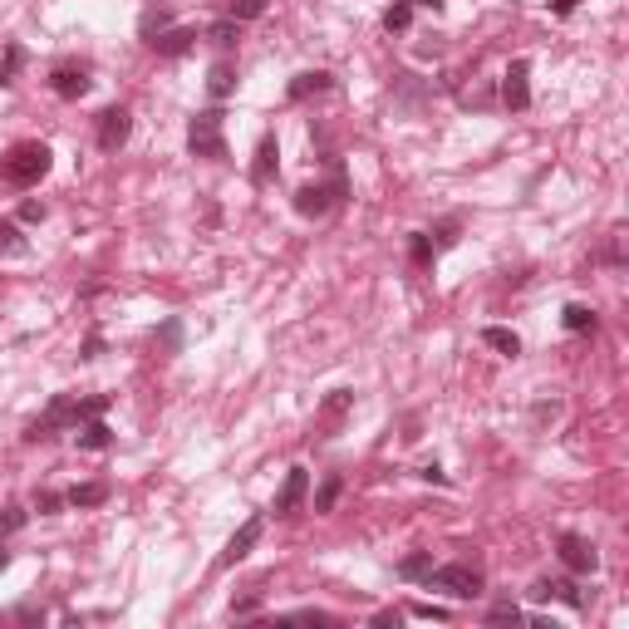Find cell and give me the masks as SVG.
Listing matches in <instances>:
<instances>
[{"label":"cell","mask_w":629,"mask_h":629,"mask_svg":"<svg viewBox=\"0 0 629 629\" xmlns=\"http://www.w3.org/2000/svg\"><path fill=\"white\" fill-rule=\"evenodd\" d=\"M104 408H108L104 394H94V398H69V394H59V398H50V408H44V413L35 418L30 428H25V443H50V437H59V433H69V428H79V423H89V418H98Z\"/></svg>","instance_id":"1"},{"label":"cell","mask_w":629,"mask_h":629,"mask_svg":"<svg viewBox=\"0 0 629 629\" xmlns=\"http://www.w3.org/2000/svg\"><path fill=\"white\" fill-rule=\"evenodd\" d=\"M50 168H54V153L44 148V143H15V148L0 158V177L11 182V187H35Z\"/></svg>","instance_id":"2"},{"label":"cell","mask_w":629,"mask_h":629,"mask_svg":"<svg viewBox=\"0 0 629 629\" xmlns=\"http://www.w3.org/2000/svg\"><path fill=\"white\" fill-rule=\"evenodd\" d=\"M344 197H350V177H344V168L334 162L325 182H305V187L295 193V212H300V216H315V222H320V216H330L334 207L344 202Z\"/></svg>","instance_id":"3"},{"label":"cell","mask_w":629,"mask_h":629,"mask_svg":"<svg viewBox=\"0 0 629 629\" xmlns=\"http://www.w3.org/2000/svg\"><path fill=\"white\" fill-rule=\"evenodd\" d=\"M222 123H226L222 108H202V114L187 123V153H193V158H207V162H222L226 158Z\"/></svg>","instance_id":"4"},{"label":"cell","mask_w":629,"mask_h":629,"mask_svg":"<svg viewBox=\"0 0 629 629\" xmlns=\"http://www.w3.org/2000/svg\"><path fill=\"white\" fill-rule=\"evenodd\" d=\"M428 590H443V595H452V600H477L482 595V570L477 565H433L428 570Z\"/></svg>","instance_id":"5"},{"label":"cell","mask_w":629,"mask_h":629,"mask_svg":"<svg viewBox=\"0 0 629 629\" xmlns=\"http://www.w3.org/2000/svg\"><path fill=\"white\" fill-rule=\"evenodd\" d=\"M555 555H561V565L570 570V576H595V570H600V551H595L590 536L561 531V536H555Z\"/></svg>","instance_id":"6"},{"label":"cell","mask_w":629,"mask_h":629,"mask_svg":"<svg viewBox=\"0 0 629 629\" xmlns=\"http://www.w3.org/2000/svg\"><path fill=\"white\" fill-rule=\"evenodd\" d=\"M129 133H133V114L123 104H114V108H104V114H98L94 138H98V148H104V153H118L123 143H129Z\"/></svg>","instance_id":"7"},{"label":"cell","mask_w":629,"mask_h":629,"mask_svg":"<svg viewBox=\"0 0 629 629\" xmlns=\"http://www.w3.org/2000/svg\"><path fill=\"white\" fill-rule=\"evenodd\" d=\"M501 104L512 108V114L531 108V65L526 59H512V69L501 75Z\"/></svg>","instance_id":"8"},{"label":"cell","mask_w":629,"mask_h":629,"mask_svg":"<svg viewBox=\"0 0 629 629\" xmlns=\"http://www.w3.org/2000/svg\"><path fill=\"white\" fill-rule=\"evenodd\" d=\"M261 531H266V522H261V516H246V522L232 531L226 551L216 555V570H226V565H236V561H246V555H251V546L261 541Z\"/></svg>","instance_id":"9"},{"label":"cell","mask_w":629,"mask_h":629,"mask_svg":"<svg viewBox=\"0 0 629 629\" xmlns=\"http://www.w3.org/2000/svg\"><path fill=\"white\" fill-rule=\"evenodd\" d=\"M320 94H334V75H330V69H305V75H295L286 84L290 104H310V98H320Z\"/></svg>","instance_id":"10"},{"label":"cell","mask_w":629,"mask_h":629,"mask_svg":"<svg viewBox=\"0 0 629 629\" xmlns=\"http://www.w3.org/2000/svg\"><path fill=\"white\" fill-rule=\"evenodd\" d=\"M305 491H310V472L305 468H290L286 482H280V491H276V507H271V512H276V516H295L300 501H305Z\"/></svg>","instance_id":"11"},{"label":"cell","mask_w":629,"mask_h":629,"mask_svg":"<svg viewBox=\"0 0 629 629\" xmlns=\"http://www.w3.org/2000/svg\"><path fill=\"white\" fill-rule=\"evenodd\" d=\"M89 84H94V79H89V69L84 65H59L50 75V89L59 98H65V104H75V98H84L89 94Z\"/></svg>","instance_id":"12"},{"label":"cell","mask_w":629,"mask_h":629,"mask_svg":"<svg viewBox=\"0 0 629 629\" xmlns=\"http://www.w3.org/2000/svg\"><path fill=\"white\" fill-rule=\"evenodd\" d=\"M280 172V143L276 133H266V138L256 143V162H251V187H271V177Z\"/></svg>","instance_id":"13"},{"label":"cell","mask_w":629,"mask_h":629,"mask_svg":"<svg viewBox=\"0 0 629 629\" xmlns=\"http://www.w3.org/2000/svg\"><path fill=\"white\" fill-rule=\"evenodd\" d=\"M193 44H197V30H193V25H172V30H162L158 40H153V50H158V59H182Z\"/></svg>","instance_id":"14"},{"label":"cell","mask_w":629,"mask_h":629,"mask_svg":"<svg viewBox=\"0 0 629 629\" xmlns=\"http://www.w3.org/2000/svg\"><path fill=\"white\" fill-rule=\"evenodd\" d=\"M350 408H354V389H334V394L325 398V408H320V428H325L320 437H330V428H340V418L350 413Z\"/></svg>","instance_id":"15"},{"label":"cell","mask_w":629,"mask_h":629,"mask_svg":"<svg viewBox=\"0 0 629 629\" xmlns=\"http://www.w3.org/2000/svg\"><path fill=\"white\" fill-rule=\"evenodd\" d=\"M207 94H212L216 104L236 94V65H232V59H216V65H212V75H207Z\"/></svg>","instance_id":"16"},{"label":"cell","mask_w":629,"mask_h":629,"mask_svg":"<svg viewBox=\"0 0 629 629\" xmlns=\"http://www.w3.org/2000/svg\"><path fill=\"white\" fill-rule=\"evenodd\" d=\"M162 30H172V11H168V5H148V11L138 15V40L153 44Z\"/></svg>","instance_id":"17"},{"label":"cell","mask_w":629,"mask_h":629,"mask_svg":"<svg viewBox=\"0 0 629 629\" xmlns=\"http://www.w3.org/2000/svg\"><path fill=\"white\" fill-rule=\"evenodd\" d=\"M207 40H212L216 44V50H236V40H241V25H236L232 20V15H222V20H212V25H207Z\"/></svg>","instance_id":"18"},{"label":"cell","mask_w":629,"mask_h":629,"mask_svg":"<svg viewBox=\"0 0 629 629\" xmlns=\"http://www.w3.org/2000/svg\"><path fill=\"white\" fill-rule=\"evenodd\" d=\"M108 491H114L108 482H84V487L65 491V501H69V507H104V501H108Z\"/></svg>","instance_id":"19"},{"label":"cell","mask_w":629,"mask_h":629,"mask_svg":"<svg viewBox=\"0 0 629 629\" xmlns=\"http://www.w3.org/2000/svg\"><path fill=\"white\" fill-rule=\"evenodd\" d=\"M20 69H25V44L11 40L5 44V59H0V89H11L15 79H20Z\"/></svg>","instance_id":"20"},{"label":"cell","mask_w":629,"mask_h":629,"mask_svg":"<svg viewBox=\"0 0 629 629\" xmlns=\"http://www.w3.org/2000/svg\"><path fill=\"white\" fill-rule=\"evenodd\" d=\"M108 443H114V433H108V423H98V418H89V423H79V448H89V452H104Z\"/></svg>","instance_id":"21"},{"label":"cell","mask_w":629,"mask_h":629,"mask_svg":"<svg viewBox=\"0 0 629 629\" xmlns=\"http://www.w3.org/2000/svg\"><path fill=\"white\" fill-rule=\"evenodd\" d=\"M482 344H491V350L507 354V359H516V354H522V340H516L512 330H501V325H487V330H482Z\"/></svg>","instance_id":"22"},{"label":"cell","mask_w":629,"mask_h":629,"mask_svg":"<svg viewBox=\"0 0 629 629\" xmlns=\"http://www.w3.org/2000/svg\"><path fill=\"white\" fill-rule=\"evenodd\" d=\"M561 325L570 334H590V330H595V310H590V305H565L561 310Z\"/></svg>","instance_id":"23"},{"label":"cell","mask_w":629,"mask_h":629,"mask_svg":"<svg viewBox=\"0 0 629 629\" xmlns=\"http://www.w3.org/2000/svg\"><path fill=\"white\" fill-rule=\"evenodd\" d=\"M340 491H344V477H340V472H330V477L320 482V491H315V512L330 516V512H334V501H340Z\"/></svg>","instance_id":"24"},{"label":"cell","mask_w":629,"mask_h":629,"mask_svg":"<svg viewBox=\"0 0 629 629\" xmlns=\"http://www.w3.org/2000/svg\"><path fill=\"white\" fill-rule=\"evenodd\" d=\"M25 246H30V241L20 236V226L0 216V256H25Z\"/></svg>","instance_id":"25"},{"label":"cell","mask_w":629,"mask_h":629,"mask_svg":"<svg viewBox=\"0 0 629 629\" xmlns=\"http://www.w3.org/2000/svg\"><path fill=\"white\" fill-rule=\"evenodd\" d=\"M428 570H433V551H413V555L398 561V576H404V580H423Z\"/></svg>","instance_id":"26"},{"label":"cell","mask_w":629,"mask_h":629,"mask_svg":"<svg viewBox=\"0 0 629 629\" xmlns=\"http://www.w3.org/2000/svg\"><path fill=\"white\" fill-rule=\"evenodd\" d=\"M408 25H413V5H408V0H394L384 11V30L398 35V30H408Z\"/></svg>","instance_id":"27"},{"label":"cell","mask_w":629,"mask_h":629,"mask_svg":"<svg viewBox=\"0 0 629 629\" xmlns=\"http://www.w3.org/2000/svg\"><path fill=\"white\" fill-rule=\"evenodd\" d=\"M226 15H232L236 25H241V20H261V15H266V0H226Z\"/></svg>","instance_id":"28"},{"label":"cell","mask_w":629,"mask_h":629,"mask_svg":"<svg viewBox=\"0 0 629 629\" xmlns=\"http://www.w3.org/2000/svg\"><path fill=\"white\" fill-rule=\"evenodd\" d=\"M551 600H561V605H570V609H586V595H580L576 580H551Z\"/></svg>","instance_id":"29"},{"label":"cell","mask_w":629,"mask_h":629,"mask_svg":"<svg viewBox=\"0 0 629 629\" xmlns=\"http://www.w3.org/2000/svg\"><path fill=\"white\" fill-rule=\"evenodd\" d=\"M65 507H69V501L59 497V491H35V512H40V516H59Z\"/></svg>","instance_id":"30"},{"label":"cell","mask_w":629,"mask_h":629,"mask_svg":"<svg viewBox=\"0 0 629 629\" xmlns=\"http://www.w3.org/2000/svg\"><path fill=\"white\" fill-rule=\"evenodd\" d=\"M433 251H437V246H433V236H428V232H418V236H413V261H418V266H428V261H433Z\"/></svg>","instance_id":"31"},{"label":"cell","mask_w":629,"mask_h":629,"mask_svg":"<svg viewBox=\"0 0 629 629\" xmlns=\"http://www.w3.org/2000/svg\"><path fill=\"white\" fill-rule=\"evenodd\" d=\"M177 344H182V325H177V320H168V325H162V350L177 354Z\"/></svg>","instance_id":"32"},{"label":"cell","mask_w":629,"mask_h":629,"mask_svg":"<svg viewBox=\"0 0 629 629\" xmlns=\"http://www.w3.org/2000/svg\"><path fill=\"white\" fill-rule=\"evenodd\" d=\"M428 236H437V246H452V241H458V222H437Z\"/></svg>","instance_id":"33"},{"label":"cell","mask_w":629,"mask_h":629,"mask_svg":"<svg viewBox=\"0 0 629 629\" xmlns=\"http://www.w3.org/2000/svg\"><path fill=\"white\" fill-rule=\"evenodd\" d=\"M605 261H609V266H619V261H625V236H609V246H605Z\"/></svg>","instance_id":"34"},{"label":"cell","mask_w":629,"mask_h":629,"mask_svg":"<svg viewBox=\"0 0 629 629\" xmlns=\"http://www.w3.org/2000/svg\"><path fill=\"white\" fill-rule=\"evenodd\" d=\"M373 625H379V629H398V625H404V609H379Z\"/></svg>","instance_id":"35"},{"label":"cell","mask_w":629,"mask_h":629,"mask_svg":"<svg viewBox=\"0 0 629 629\" xmlns=\"http://www.w3.org/2000/svg\"><path fill=\"white\" fill-rule=\"evenodd\" d=\"M491 619H497V625L501 619H522V609H516L512 600H501V605H491Z\"/></svg>","instance_id":"36"},{"label":"cell","mask_w":629,"mask_h":629,"mask_svg":"<svg viewBox=\"0 0 629 629\" xmlns=\"http://www.w3.org/2000/svg\"><path fill=\"white\" fill-rule=\"evenodd\" d=\"M20 222H44V202H20Z\"/></svg>","instance_id":"37"},{"label":"cell","mask_w":629,"mask_h":629,"mask_svg":"<svg viewBox=\"0 0 629 629\" xmlns=\"http://www.w3.org/2000/svg\"><path fill=\"white\" fill-rule=\"evenodd\" d=\"M98 354H104V340H98V334H94V340H84V350H79V359H98Z\"/></svg>","instance_id":"38"},{"label":"cell","mask_w":629,"mask_h":629,"mask_svg":"<svg viewBox=\"0 0 629 629\" xmlns=\"http://www.w3.org/2000/svg\"><path fill=\"white\" fill-rule=\"evenodd\" d=\"M418 619H448V609H437V605H413Z\"/></svg>","instance_id":"39"},{"label":"cell","mask_w":629,"mask_h":629,"mask_svg":"<svg viewBox=\"0 0 629 629\" xmlns=\"http://www.w3.org/2000/svg\"><path fill=\"white\" fill-rule=\"evenodd\" d=\"M256 609H261V600L251 595V600H236V605H232V615H256Z\"/></svg>","instance_id":"40"},{"label":"cell","mask_w":629,"mask_h":629,"mask_svg":"<svg viewBox=\"0 0 629 629\" xmlns=\"http://www.w3.org/2000/svg\"><path fill=\"white\" fill-rule=\"evenodd\" d=\"M418 477H423V482H437V487H448V477H443L437 468H418Z\"/></svg>","instance_id":"41"},{"label":"cell","mask_w":629,"mask_h":629,"mask_svg":"<svg viewBox=\"0 0 629 629\" xmlns=\"http://www.w3.org/2000/svg\"><path fill=\"white\" fill-rule=\"evenodd\" d=\"M576 5H580V0H551V15H570Z\"/></svg>","instance_id":"42"},{"label":"cell","mask_w":629,"mask_h":629,"mask_svg":"<svg viewBox=\"0 0 629 629\" xmlns=\"http://www.w3.org/2000/svg\"><path fill=\"white\" fill-rule=\"evenodd\" d=\"M531 600H551V580H536V586H531Z\"/></svg>","instance_id":"43"},{"label":"cell","mask_w":629,"mask_h":629,"mask_svg":"<svg viewBox=\"0 0 629 629\" xmlns=\"http://www.w3.org/2000/svg\"><path fill=\"white\" fill-rule=\"evenodd\" d=\"M555 413H561V404H536V418H541V423H546V418H555Z\"/></svg>","instance_id":"44"},{"label":"cell","mask_w":629,"mask_h":629,"mask_svg":"<svg viewBox=\"0 0 629 629\" xmlns=\"http://www.w3.org/2000/svg\"><path fill=\"white\" fill-rule=\"evenodd\" d=\"M5 565H11V551H5V541H0V570H5Z\"/></svg>","instance_id":"45"},{"label":"cell","mask_w":629,"mask_h":629,"mask_svg":"<svg viewBox=\"0 0 629 629\" xmlns=\"http://www.w3.org/2000/svg\"><path fill=\"white\" fill-rule=\"evenodd\" d=\"M408 5H443V0H408Z\"/></svg>","instance_id":"46"}]
</instances>
